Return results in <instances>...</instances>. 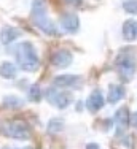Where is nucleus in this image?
Returning <instances> with one entry per match:
<instances>
[{
  "mask_svg": "<svg viewBox=\"0 0 137 149\" xmlns=\"http://www.w3.org/2000/svg\"><path fill=\"white\" fill-rule=\"evenodd\" d=\"M72 60H73V56L67 49H59V51H56L51 56V63L56 68H66V67H68L72 63Z\"/></svg>",
  "mask_w": 137,
  "mask_h": 149,
  "instance_id": "nucleus-9",
  "label": "nucleus"
},
{
  "mask_svg": "<svg viewBox=\"0 0 137 149\" xmlns=\"http://www.w3.org/2000/svg\"><path fill=\"white\" fill-rule=\"evenodd\" d=\"M13 56L16 59V63L21 70L29 73H34L40 68V57L37 54V49L30 41H21L13 48Z\"/></svg>",
  "mask_w": 137,
  "mask_h": 149,
  "instance_id": "nucleus-1",
  "label": "nucleus"
},
{
  "mask_svg": "<svg viewBox=\"0 0 137 149\" xmlns=\"http://www.w3.org/2000/svg\"><path fill=\"white\" fill-rule=\"evenodd\" d=\"M66 127V122H64L62 118H53L49 119L48 125H46V132L51 133V135H56V133H61Z\"/></svg>",
  "mask_w": 137,
  "mask_h": 149,
  "instance_id": "nucleus-15",
  "label": "nucleus"
},
{
  "mask_svg": "<svg viewBox=\"0 0 137 149\" xmlns=\"http://www.w3.org/2000/svg\"><path fill=\"white\" fill-rule=\"evenodd\" d=\"M104 124H105V125H104V130H110L112 129V119H105Z\"/></svg>",
  "mask_w": 137,
  "mask_h": 149,
  "instance_id": "nucleus-21",
  "label": "nucleus"
},
{
  "mask_svg": "<svg viewBox=\"0 0 137 149\" xmlns=\"http://www.w3.org/2000/svg\"><path fill=\"white\" fill-rule=\"evenodd\" d=\"M123 38L126 41H136L137 40V21L128 19L123 24Z\"/></svg>",
  "mask_w": 137,
  "mask_h": 149,
  "instance_id": "nucleus-13",
  "label": "nucleus"
},
{
  "mask_svg": "<svg viewBox=\"0 0 137 149\" xmlns=\"http://www.w3.org/2000/svg\"><path fill=\"white\" fill-rule=\"evenodd\" d=\"M59 24L66 33H75L80 27V19L75 13H64L59 19Z\"/></svg>",
  "mask_w": 137,
  "mask_h": 149,
  "instance_id": "nucleus-7",
  "label": "nucleus"
},
{
  "mask_svg": "<svg viewBox=\"0 0 137 149\" xmlns=\"http://www.w3.org/2000/svg\"><path fill=\"white\" fill-rule=\"evenodd\" d=\"M19 149H34V148H29V146H27V148H19Z\"/></svg>",
  "mask_w": 137,
  "mask_h": 149,
  "instance_id": "nucleus-23",
  "label": "nucleus"
},
{
  "mask_svg": "<svg viewBox=\"0 0 137 149\" xmlns=\"http://www.w3.org/2000/svg\"><path fill=\"white\" fill-rule=\"evenodd\" d=\"M123 8H124L126 13L137 15V0H124V2H123Z\"/></svg>",
  "mask_w": 137,
  "mask_h": 149,
  "instance_id": "nucleus-18",
  "label": "nucleus"
},
{
  "mask_svg": "<svg viewBox=\"0 0 137 149\" xmlns=\"http://www.w3.org/2000/svg\"><path fill=\"white\" fill-rule=\"evenodd\" d=\"M86 149H100V146L97 143H89V144H86Z\"/></svg>",
  "mask_w": 137,
  "mask_h": 149,
  "instance_id": "nucleus-22",
  "label": "nucleus"
},
{
  "mask_svg": "<svg viewBox=\"0 0 137 149\" xmlns=\"http://www.w3.org/2000/svg\"><path fill=\"white\" fill-rule=\"evenodd\" d=\"M126 97V89L121 84H112L109 87V94H107V102L109 103H118Z\"/></svg>",
  "mask_w": 137,
  "mask_h": 149,
  "instance_id": "nucleus-12",
  "label": "nucleus"
},
{
  "mask_svg": "<svg viewBox=\"0 0 137 149\" xmlns=\"http://www.w3.org/2000/svg\"><path fill=\"white\" fill-rule=\"evenodd\" d=\"M129 124H131L134 129H137V111L136 113H132L131 116H129Z\"/></svg>",
  "mask_w": 137,
  "mask_h": 149,
  "instance_id": "nucleus-19",
  "label": "nucleus"
},
{
  "mask_svg": "<svg viewBox=\"0 0 137 149\" xmlns=\"http://www.w3.org/2000/svg\"><path fill=\"white\" fill-rule=\"evenodd\" d=\"M42 89H40V86L38 84H32L30 87H29V91H27V97H29V100L30 102H40L42 100Z\"/></svg>",
  "mask_w": 137,
  "mask_h": 149,
  "instance_id": "nucleus-17",
  "label": "nucleus"
},
{
  "mask_svg": "<svg viewBox=\"0 0 137 149\" xmlns=\"http://www.w3.org/2000/svg\"><path fill=\"white\" fill-rule=\"evenodd\" d=\"M129 111L126 106H121V108H118L117 111H115V124H117L118 127V135L121 132H124L126 129L129 127Z\"/></svg>",
  "mask_w": 137,
  "mask_h": 149,
  "instance_id": "nucleus-10",
  "label": "nucleus"
},
{
  "mask_svg": "<svg viewBox=\"0 0 137 149\" xmlns=\"http://www.w3.org/2000/svg\"><path fill=\"white\" fill-rule=\"evenodd\" d=\"M66 2L70 3V5H73V6H80L83 3V0H66Z\"/></svg>",
  "mask_w": 137,
  "mask_h": 149,
  "instance_id": "nucleus-20",
  "label": "nucleus"
},
{
  "mask_svg": "<svg viewBox=\"0 0 137 149\" xmlns=\"http://www.w3.org/2000/svg\"><path fill=\"white\" fill-rule=\"evenodd\" d=\"M83 79L78 74H59L53 79V84L57 89H78Z\"/></svg>",
  "mask_w": 137,
  "mask_h": 149,
  "instance_id": "nucleus-6",
  "label": "nucleus"
},
{
  "mask_svg": "<svg viewBox=\"0 0 137 149\" xmlns=\"http://www.w3.org/2000/svg\"><path fill=\"white\" fill-rule=\"evenodd\" d=\"M23 35V32L16 27H11V26H5L0 32V40H2L3 45H11L13 41H16L18 38Z\"/></svg>",
  "mask_w": 137,
  "mask_h": 149,
  "instance_id": "nucleus-11",
  "label": "nucleus"
},
{
  "mask_svg": "<svg viewBox=\"0 0 137 149\" xmlns=\"http://www.w3.org/2000/svg\"><path fill=\"white\" fill-rule=\"evenodd\" d=\"M30 16H32L34 24L43 32V33L49 35V37H59V30H57L56 24L53 22L51 17L48 16L46 0H34V2H32Z\"/></svg>",
  "mask_w": 137,
  "mask_h": 149,
  "instance_id": "nucleus-2",
  "label": "nucleus"
},
{
  "mask_svg": "<svg viewBox=\"0 0 137 149\" xmlns=\"http://www.w3.org/2000/svg\"><path fill=\"white\" fill-rule=\"evenodd\" d=\"M3 106H5V108H10V109L23 108L24 100L21 97H16V95H6V97H3Z\"/></svg>",
  "mask_w": 137,
  "mask_h": 149,
  "instance_id": "nucleus-16",
  "label": "nucleus"
},
{
  "mask_svg": "<svg viewBox=\"0 0 137 149\" xmlns=\"http://www.w3.org/2000/svg\"><path fill=\"white\" fill-rule=\"evenodd\" d=\"M0 132L13 140L26 141L30 138V129L23 120H11V122H3L0 125Z\"/></svg>",
  "mask_w": 137,
  "mask_h": 149,
  "instance_id": "nucleus-4",
  "label": "nucleus"
},
{
  "mask_svg": "<svg viewBox=\"0 0 137 149\" xmlns=\"http://www.w3.org/2000/svg\"><path fill=\"white\" fill-rule=\"evenodd\" d=\"M115 67L123 81L132 79L136 73V57L131 48H124L118 52L117 59H115Z\"/></svg>",
  "mask_w": 137,
  "mask_h": 149,
  "instance_id": "nucleus-3",
  "label": "nucleus"
},
{
  "mask_svg": "<svg viewBox=\"0 0 137 149\" xmlns=\"http://www.w3.org/2000/svg\"><path fill=\"white\" fill-rule=\"evenodd\" d=\"M45 97H46V102L51 103L53 106L59 109H66L68 105L72 103V94L70 92H66V91H61L57 87H48L45 91Z\"/></svg>",
  "mask_w": 137,
  "mask_h": 149,
  "instance_id": "nucleus-5",
  "label": "nucleus"
},
{
  "mask_svg": "<svg viewBox=\"0 0 137 149\" xmlns=\"http://www.w3.org/2000/svg\"><path fill=\"white\" fill-rule=\"evenodd\" d=\"M18 74V68L16 65L11 62H0V78H5V79H13Z\"/></svg>",
  "mask_w": 137,
  "mask_h": 149,
  "instance_id": "nucleus-14",
  "label": "nucleus"
},
{
  "mask_svg": "<svg viewBox=\"0 0 137 149\" xmlns=\"http://www.w3.org/2000/svg\"><path fill=\"white\" fill-rule=\"evenodd\" d=\"M104 105H105V97H104V94L99 89L93 91L89 94L88 100H86V108L91 113H97L99 109H102Z\"/></svg>",
  "mask_w": 137,
  "mask_h": 149,
  "instance_id": "nucleus-8",
  "label": "nucleus"
}]
</instances>
